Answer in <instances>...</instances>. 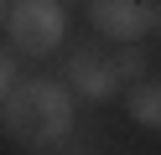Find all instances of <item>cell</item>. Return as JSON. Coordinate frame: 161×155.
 I'll use <instances>...</instances> for the list:
<instances>
[{
	"instance_id": "cell-9",
	"label": "cell",
	"mask_w": 161,
	"mask_h": 155,
	"mask_svg": "<svg viewBox=\"0 0 161 155\" xmlns=\"http://www.w3.org/2000/svg\"><path fill=\"white\" fill-rule=\"evenodd\" d=\"M63 5H94V0H63Z\"/></svg>"
},
{
	"instance_id": "cell-8",
	"label": "cell",
	"mask_w": 161,
	"mask_h": 155,
	"mask_svg": "<svg viewBox=\"0 0 161 155\" xmlns=\"http://www.w3.org/2000/svg\"><path fill=\"white\" fill-rule=\"evenodd\" d=\"M63 155H99V145L88 140V134H73V140L63 145Z\"/></svg>"
},
{
	"instance_id": "cell-11",
	"label": "cell",
	"mask_w": 161,
	"mask_h": 155,
	"mask_svg": "<svg viewBox=\"0 0 161 155\" xmlns=\"http://www.w3.org/2000/svg\"><path fill=\"white\" fill-rule=\"evenodd\" d=\"M156 21H161V5H156Z\"/></svg>"
},
{
	"instance_id": "cell-5",
	"label": "cell",
	"mask_w": 161,
	"mask_h": 155,
	"mask_svg": "<svg viewBox=\"0 0 161 155\" xmlns=\"http://www.w3.org/2000/svg\"><path fill=\"white\" fill-rule=\"evenodd\" d=\"M125 109H130V119H135L140 129L161 134V78H146V83H135V88L125 93Z\"/></svg>"
},
{
	"instance_id": "cell-6",
	"label": "cell",
	"mask_w": 161,
	"mask_h": 155,
	"mask_svg": "<svg viewBox=\"0 0 161 155\" xmlns=\"http://www.w3.org/2000/svg\"><path fill=\"white\" fill-rule=\"evenodd\" d=\"M114 72H119V83H146L151 78V57H146V47L140 41H119L114 47Z\"/></svg>"
},
{
	"instance_id": "cell-3",
	"label": "cell",
	"mask_w": 161,
	"mask_h": 155,
	"mask_svg": "<svg viewBox=\"0 0 161 155\" xmlns=\"http://www.w3.org/2000/svg\"><path fill=\"white\" fill-rule=\"evenodd\" d=\"M63 83L78 93L83 103H109L119 93V72H114V52H104L99 41H78L68 52V67H63Z\"/></svg>"
},
{
	"instance_id": "cell-1",
	"label": "cell",
	"mask_w": 161,
	"mask_h": 155,
	"mask_svg": "<svg viewBox=\"0 0 161 155\" xmlns=\"http://www.w3.org/2000/svg\"><path fill=\"white\" fill-rule=\"evenodd\" d=\"M73 98L78 93L57 78H21L5 103H0V119H5V140L26 145V150H52V145H68L78 134L73 119Z\"/></svg>"
},
{
	"instance_id": "cell-7",
	"label": "cell",
	"mask_w": 161,
	"mask_h": 155,
	"mask_svg": "<svg viewBox=\"0 0 161 155\" xmlns=\"http://www.w3.org/2000/svg\"><path fill=\"white\" fill-rule=\"evenodd\" d=\"M16 83H21V52L5 47V57H0V93H11Z\"/></svg>"
},
{
	"instance_id": "cell-10",
	"label": "cell",
	"mask_w": 161,
	"mask_h": 155,
	"mask_svg": "<svg viewBox=\"0 0 161 155\" xmlns=\"http://www.w3.org/2000/svg\"><path fill=\"white\" fill-rule=\"evenodd\" d=\"M31 155H52V150H31Z\"/></svg>"
},
{
	"instance_id": "cell-2",
	"label": "cell",
	"mask_w": 161,
	"mask_h": 155,
	"mask_svg": "<svg viewBox=\"0 0 161 155\" xmlns=\"http://www.w3.org/2000/svg\"><path fill=\"white\" fill-rule=\"evenodd\" d=\"M68 41L63 0H5V47L21 57H52Z\"/></svg>"
},
{
	"instance_id": "cell-4",
	"label": "cell",
	"mask_w": 161,
	"mask_h": 155,
	"mask_svg": "<svg viewBox=\"0 0 161 155\" xmlns=\"http://www.w3.org/2000/svg\"><path fill=\"white\" fill-rule=\"evenodd\" d=\"M88 21L109 41H146L151 31H161L156 5H146V0H94L88 5Z\"/></svg>"
}]
</instances>
